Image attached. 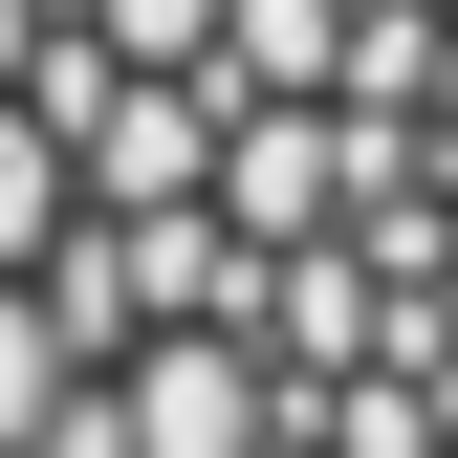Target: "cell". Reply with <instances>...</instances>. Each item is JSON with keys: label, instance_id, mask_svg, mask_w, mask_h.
Masks as SVG:
<instances>
[{"label": "cell", "instance_id": "6da1fadb", "mask_svg": "<svg viewBox=\"0 0 458 458\" xmlns=\"http://www.w3.org/2000/svg\"><path fill=\"white\" fill-rule=\"evenodd\" d=\"M0 458H458V0H0Z\"/></svg>", "mask_w": 458, "mask_h": 458}]
</instances>
